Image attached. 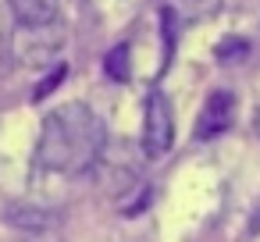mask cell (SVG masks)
I'll list each match as a JSON object with an SVG mask.
<instances>
[{
	"mask_svg": "<svg viewBox=\"0 0 260 242\" xmlns=\"http://www.w3.org/2000/svg\"><path fill=\"white\" fill-rule=\"evenodd\" d=\"M104 153V121L86 103H64L47 114L40 143H36V164L57 175H82L89 171Z\"/></svg>",
	"mask_w": 260,
	"mask_h": 242,
	"instance_id": "obj_1",
	"label": "cell"
},
{
	"mask_svg": "<svg viewBox=\"0 0 260 242\" xmlns=\"http://www.w3.org/2000/svg\"><path fill=\"white\" fill-rule=\"evenodd\" d=\"M175 143V114L164 93L146 96V114H143V153L150 160H160Z\"/></svg>",
	"mask_w": 260,
	"mask_h": 242,
	"instance_id": "obj_2",
	"label": "cell"
},
{
	"mask_svg": "<svg viewBox=\"0 0 260 242\" xmlns=\"http://www.w3.org/2000/svg\"><path fill=\"white\" fill-rule=\"evenodd\" d=\"M232 121H235V96L217 89V93L207 96V103H203V111L196 118V139H214V135L228 132Z\"/></svg>",
	"mask_w": 260,
	"mask_h": 242,
	"instance_id": "obj_3",
	"label": "cell"
},
{
	"mask_svg": "<svg viewBox=\"0 0 260 242\" xmlns=\"http://www.w3.org/2000/svg\"><path fill=\"white\" fill-rule=\"evenodd\" d=\"M18 25L25 29H43V25H57L61 15V0H8Z\"/></svg>",
	"mask_w": 260,
	"mask_h": 242,
	"instance_id": "obj_4",
	"label": "cell"
},
{
	"mask_svg": "<svg viewBox=\"0 0 260 242\" xmlns=\"http://www.w3.org/2000/svg\"><path fill=\"white\" fill-rule=\"evenodd\" d=\"M128 43H118L114 50H107V57H104V72L114 79V82H128V72H132V64H128Z\"/></svg>",
	"mask_w": 260,
	"mask_h": 242,
	"instance_id": "obj_5",
	"label": "cell"
},
{
	"mask_svg": "<svg viewBox=\"0 0 260 242\" xmlns=\"http://www.w3.org/2000/svg\"><path fill=\"white\" fill-rule=\"evenodd\" d=\"M178 4L189 18H210V15H217L221 0H178Z\"/></svg>",
	"mask_w": 260,
	"mask_h": 242,
	"instance_id": "obj_6",
	"label": "cell"
},
{
	"mask_svg": "<svg viewBox=\"0 0 260 242\" xmlns=\"http://www.w3.org/2000/svg\"><path fill=\"white\" fill-rule=\"evenodd\" d=\"M249 54V43L239 40V36H228L221 47H217V61H232V57H246Z\"/></svg>",
	"mask_w": 260,
	"mask_h": 242,
	"instance_id": "obj_7",
	"label": "cell"
},
{
	"mask_svg": "<svg viewBox=\"0 0 260 242\" xmlns=\"http://www.w3.org/2000/svg\"><path fill=\"white\" fill-rule=\"evenodd\" d=\"M64 75H68V68H64V64H57V68H54V75H50V79H43V82L36 86V93H32V96H36V100H43V96H47V93L64 79Z\"/></svg>",
	"mask_w": 260,
	"mask_h": 242,
	"instance_id": "obj_8",
	"label": "cell"
},
{
	"mask_svg": "<svg viewBox=\"0 0 260 242\" xmlns=\"http://www.w3.org/2000/svg\"><path fill=\"white\" fill-rule=\"evenodd\" d=\"M253 128H256V139H260V111H256V121H253Z\"/></svg>",
	"mask_w": 260,
	"mask_h": 242,
	"instance_id": "obj_9",
	"label": "cell"
}]
</instances>
